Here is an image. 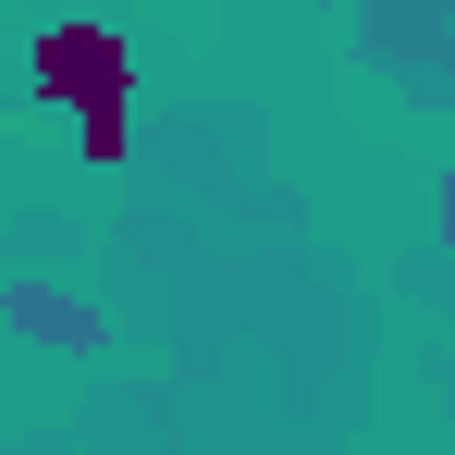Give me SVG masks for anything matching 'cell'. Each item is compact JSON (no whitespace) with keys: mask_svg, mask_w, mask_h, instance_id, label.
Here are the masks:
<instances>
[{"mask_svg":"<svg viewBox=\"0 0 455 455\" xmlns=\"http://www.w3.org/2000/svg\"><path fill=\"white\" fill-rule=\"evenodd\" d=\"M37 86L86 111V148L99 160L124 148V37H111V25H50V37H37Z\"/></svg>","mask_w":455,"mask_h":455,"instance_id":"obj_1","label":"cell"}]
</instances>
